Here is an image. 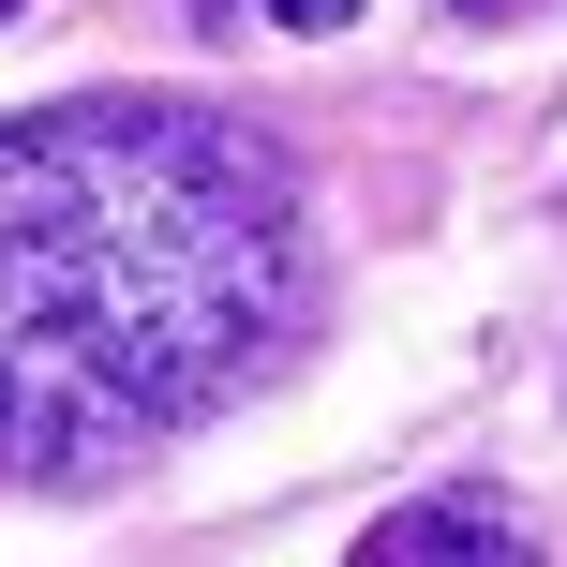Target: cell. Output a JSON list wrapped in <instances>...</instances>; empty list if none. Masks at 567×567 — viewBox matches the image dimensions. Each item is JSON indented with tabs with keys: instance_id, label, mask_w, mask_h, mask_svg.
<instances>
[{
	"instance_id": "1",
	"label": "cell",
	"mask_w": 567,
	"mask_h": 567,
	"mask_svg": "<svg viewBox=\"0 0 567 567\" xmlns=\"http://www.w3.org/2000/svg\"><path fill=\"white\" fill-rule=\"evenodd\" d=\"M299 179L209 105L0 120V478H120L299 343Z\"/></svg>"
},
{
	"instance_id": "2",
	"label": "cell",
	"mask_w": 567,
	"mask_h": 567,
	"mask_svg": "<svg viewBox=\"0 0 567 567\" xmlns=\"http://www.w3.org/2000/svg\"><path fill=\"white\" fill-rule=\"evenodd\" d=\"M343 567H538V538H523L493 493H433V508H403V523H373Z\"/></svg>"
},
{
	"instance_id": "3",
	"label": "cell",
	"mask_w": 567,
	"mask_h": 567,
	"mask_svg": "<svg viewBox=\"0 0 567 567\" xmlns=\"http://www.w3.org/2000/svg\"><path fill=\"white\" fill-rule=\"evenodd\" d=\"M269 30H359V0H255Z\"/></svg>"
},
{
	"instance_id": "4",
	"label": "cell",
	"mask_w": 567,
	"mask_h": 567,
	"mask_svg": "<svg viewBox=\"0 0 567 567\" xmlns=\"http://www.w3.org/2000/svg\"><path fill=\"white\" fill-rule=\"evenodd\" d=\"M239 16H255V0H195V30H239Z\"/></svg>"
},
{
	"instance_id": "5",
	"label": "cell",
	"mask_w": 567,
	"mask_h": 567,
	"mask_svg": "<svg viewBox=\"0 0 567 567\" xmlns=\"http://www.w3.org/2000/svg\"><path fill=\"white\" fill-rule=\"evenodd\" d=\"M463 16H508V0H463Z\"/></svg>"
},
{
	"instance_id": "6",
	"label": "cell",
	"mask_w": 567,
	"mask_h": 567,
	"mask_svg": "<svg viewBox=\"0 0 567 567\" xmlns=\"http://www.w3.org/2000/svg\"><path fill=\"white\" fill-rule=\"evenodd\" d=\"M0 16H16V0H0Z\"/></svg>"
}]
</instances>
